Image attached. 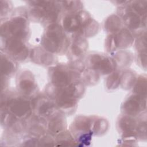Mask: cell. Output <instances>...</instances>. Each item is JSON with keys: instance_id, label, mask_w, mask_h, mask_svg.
I'll use <instances>...</instances> for the list:
<instances>
[{"instance_id": "cell-1", "label": "cell", "mask_w": 147, "mask_h": 147, "mask_svg": "<svg viewBox=\"0 0 147 147\" xmlns=\"http://www.w3.org/2000/svg\"><path fill=\"white\" fill-rule=\"evenodd\" d=\"M48 83L62 89L79 100L86 91V86L80 79L79 73L68 62L57 63L48 68Z\"/></svg>"}, {"instance_id": "cell-2", "label": "cell", "mask_w": 147, "mask_h": 147, "mask_svg": "<svg viewBox=\"0 0 147 147\" xmlns=\"http://www.w3.org/2000/svg\"><path fill=\"white\" fill-rule=\"evenodd\" d=\"M117 6V14L121 18L124 26L134 36L146 30L147 1H113Z\"/></svg>"}, {"instance_id": "cell-3", "label": "cell", "mask_w": 147, "mask_h": 147, "mask_svg": "<svg viewBox=\"0 0 147 147\" xmlns=\"http://www.w3.org/2000/svg\"><path fill=\"white\" fill-rule=\"evenodd\" d=\"M30 21L26 6L15 8L7 18L1 21V39H15L28 42L31 35Z\"/></svg>"}, {"instance_id": "cell-4", "label": "cell", "mask_w": 147, "mask_h": 147, "mask_svg": "<svg viewBox=\"0 0 147 147\" xmlns=\"http://www.w3.org/2000/svg\"><path fill=\"white\" fill-rule=\"evenodd\" d=\"M60 24L69 34H77L86 38L94 37L99 32L100 25L84 9L63 14Z\"/></svg>"}, {"instance_id": "cell-5", "label": "cell", "mask_w": 147, "mask_h": 147, "mask_svg": "<svg viewBox=\"0 0 147 147\" xmlns=\"http://www.w3.org/2000/svg\"><path fill=\"white\" fill-rule=\"evenodd\" d=\"M116 128L124 145H135L138 141L146 140V112L138 117L121 114L117 118Z\"/></svg>"}, {"instance_id": "cell-6", "label": "cell", "mask_w": 147, "mask_h": 147, "mask_svg": "<svg viewBox=\"0 0 147 147\" xmlns=\"http://www.w3.org/2000/svg\"><path fill=\"white\" fill-rule=\"evenodd\" d=\"M30 20L41 24L44 28L55 23H60L63 12L60 1H26Z\"/></svg>"}, {"instance_id": "cell-7", "label": "cell", "mask_w": 147, "mask_h": 147, "mask_svg": "<svg viewBox=\"0 0 147 147\" xmlns=\"http://www.w3.org/2000/svg\"><path fill=\"white\" fill-rule=\"evenodd\" d=\"M0 106V111L21 120H27L33 114L30 99L20 94L16 88H9L1 92Z\"/></svg>"}, {"instance_id": "cell-8", "label": "cell", "mask_w": 147, "mask_h": 147, "mask_svg": "<svg viewBox=\"0 0 147 147\" xmlns=\"http://www.w3.org/2000/svg\"><path fill=\"white\" fill-rule=\"evenodd\" d=\"M70 44V35L63 29L60 23L51 24L44 28L40 44L44 49L56 55L66 54Z\"/></svg>"}, {"instance_id": "cell-9", "label": "cell", "mask_w": 147, "mask_h": 147, "mask_svg": "<svg viewBox=\"0 0 147 147\" xmlns=\"http://www.w3.org/2000/svg\"><path fill=\"white\" fill-rule=\"evenodd\" d=\"M43 92L54 102L57 110L66 116H70L76 111L79 100L64 90L48 83Z\"/></svg>"}, {"instance_id": "cell-10", "label": "cell", "mask_w": 147, "mask_h": 147, "mask_svg": "<svg viewBox=\"0 0 147 147\" xmlns=\"http://www.w3.org/2000/svg\"><path fill=\"white\" fill-rule=\"evenodd\" d=\"M84 60L86 66L95 71L100 76L108 75L117 69L114 60L107 53L88 52Z\"/></svg>"}, {"instance_id": "cell-11", "label": "cell", "mask_w": 147, "mask_h": 147, "mask_svg": "<svg viewBox=\"0 0 147 147\" xmlns=\"http://www.w3.org/2000/svg\"><path fill=\"white\" fill-rule=\"evenodd\" d=\"M68 130L75 138L77 146L90 145L93 137L91 115H77L71 122Z\"/></svg>"}, {"instance_id": "cell-12", "label": "cell", "mask_w": 147, "mask_h": 147, "mask_svg": "<svg viewBox=\"0 0 147 147\" xmlns=\"http://www.w3.org/2000/svg\"><path fill=\"white\" fill-rule=\"evenodd\" d=\"M134 39L133 33L124 26L118 31L107 35L105 41V51L111 55L119 50L127 49L133 45Z\"/></svg>"}, {"instance_id": "cell-13", "label": "cell", "mask_w": 147, "mask_h": 147, "mask_svg": "<svg viewBox=\"0 0 147 147\" xmlns=\"http://www.w3.org/2000/svg\"><path fill=\"white\" fill-rule=\"evenodd\" d=\"M1 51L6 53L18 63L29 60L31 45L28 42L15 39L1 40Z\"/></svg>"}, {"instance_id": "cell-14", "label": "cell", "mask_w": 147, "mask_h": 147, "mask_svg": "<svg viewBox=\"0 0 147 147\" xmlns=\"http://www.w3.org/2000/svg\"><path fill=\"white\" fill-rule=\"evenodd\" d=\"M16 88L20 94L30 99L40 92L34 75L26 69L18 70L16 74Z\"/></svg>"}, {"instance_id": "cell-15", "label": "cell", "mask_w": 147, "mask_h": 147, "mask_svg": "<svg viewBox=\"0 0 147 147\" xmlns=\"http://www.w3.org/2000/svg\"><path fill=\"white\" fill-rule=\"evenodd\" d=\"M30 102L32 113L46 120L58 110L54 102L43 91L33 96Z\"/></svg>"}, {"instance_id": "cell-16", "label": "cell", "mask_w": 147, "mask_h": 147, "mask_svg": "<svg viewBox=\"0 0 147 147\" xmlns=\"http://www.w3.org/2000/svg\"><path fill=\"white\" fill-rule=\"evenodd\" d=\"M122 114L138 117L146 112V97L131 92L121 105Z\"/></svg>"}, {"instance_id": "cell-17", "label": "cell", "mask_w": 147, "mask_h": 147, "mask_svg": "<svg viewBox=\"0 0 147 147\" xmlns=\"http://www.w3.org/2000/svg\"><path fill=\"white\" fill-rule=\"evenodd\" d=\"M88 42L87 38L77 34L70 35V44L65 54L68 61L82 59L88 52Z\"/></svg>"}, {"instance_id": "cell-18", "label": "cell", "mask_w": 147, "mask_h": 147, "mask_svg": "<svg viewBox=\"0 0 147 147\" xmlns=\"http://www.w3.org/2000/svg\"><path fill=\"white\" fill-rule=\"evenodd\" d=\"M29 60L37 65L48 68L59 63L57 56L47 51L41 45L31 47Z\"/></svg>"}, {"instance_id": "cell-19", "label": "cell", "mask_w": 147, "mask_h": 147, "mask_svg": "<svg viewBox=\"0 0 147 147\" xmlns=\"http://www.w3.org/2000/svg\"><path fill=\"white\" fill-rule=\"evenodd\" d=\"M146 30L135 36L134 59L137 65L146 71Z\"/></svg>"}, {"instance_id": "cell-20", "label": "cell", "mask_w": 147, "mask_h": 147, "mask_svg": "<svg viewBox=\"0 0 147 147\" xmlns=\"http://www.w3.org/2000/svg\"><path fill=\"white\" fill-rule=\"evenodd\" d=\"M66 117L59 110L56 111L47 119V132L55 138L57 134L67 129Z\"/></svg>"}, {"instance_id": "cell-21", "label": "cell", "mask_w": 147, "mask_h": 147, "mask_svg": "<svg viewBox=\"0 0 147 147\" xmlns=\"http://www.w3.org/2000/svg\"><path fill=\"white\" fill-rule=\"evenodd\" d=\"M47 133V120L32 114L26 120V134L39 139Z\"/></svg>"}, {"instance_id": "cell-22", "label": "cell", "mask_w": 147, "mask_h": 147, "mask_svg": "<svg viewBox=\"0 0 147 147\" xmlns=\"http://www.w3.org/2000/svg\"><path fill=\"white\" fill-rule=\"evenodd\" d=\"M1 79H10L18 71L19 63L1 51Z\"/></svg>"}, {"instance_id": "cell-23", "label": "cell", "mask_w": 147, "mask_h": 147, "mask_svg": "<svg viewBox=\"0 0 147 147\" xmlns=\"http://www.w3.org/2000/svg\"><path fill=\"white\" fill-rule=\"evenodd\" d=\"M110 55L116 63L117 69L128 68L134 60L133 53L128 49L119 50Z\"/></svg>"}, {"instance_id": "cell-24", "label": "cell", "mask_w": 147, "mask_h": 147, "mask_svg": "<svg viewBox=\"0 0 147 147\" xmlns=\"http://www.w3.org/2000/svg\"><path fill=\"white\" fill-rule=\"evenodd\" d=\"M119 70V87L124 90H131L136 83L138 74L135 71L129 68Z\"/></svg>"}, {"instance_id": "cell-25", "label": "cell", "mask_w": 147, "mask_h": 147, "mask_svg": "<svg viewBox=\"0 0 147 147\" xmlns=\"http://www.w3.org/2000/svg\"><path fill=\"white\" fill-rule=\"evenodd\" d=\"M91 125L93 136H102L109 128V122L106 118L95 115H91Z\"/></svg>"}, {"instance_id": "cell-26", "label": "cell", "mask_w": 147, "mask_h": 147, "mask_svg": "<svg viewBox=\"0 0 147 147\" xmlns=\"http://www.w3.org/2000/svg\"><path fill=\"white\" fill-rule=\"evenodd\" d=\"M124 27L121 18L117 14L108 16L103 22V29L108 34L115 33Z\"/></svg>"}, {"instance_id": "cell-27", "label": "cell", "mask_w": 147, "mask_h": 147, "mask_svg": "<svg viewBox=\"0 0 147 147\" xmlns=\"http://www.w3.org/2000/svg\"><path fill=\"white\" fill-rule=\"evenodd\" d=\"M80 79L86 86H93L98 84L100 76L86 65L79 73Z\"/></svg>"}, {"instance_id": "cell-28", "label": "cell", "mask_w": 147, "mask_h": 147, "mask_svg": "<svg viewBox=\"0 0 147 147\" xmlns=\"http://www.w3.org/2000/svg\"><path fill=\"white\" fill-rule=\"evenodd\" d=\"M55 146H77V143L68 129L59 133L55 137Z\"/></svg>"}, {"instance_id": "cell-29", "label": "cell", "mask_w": 147, "mask_h": 147, "mask_svg": "<svg viewBox=\"0 0 147 147\" xmlns=\"http://www.w3.org/2000/svg\"><path fill=\"white\" fill-rule=\"evenodd\" d=\"M120 70L116 69L107 75L105 80V87L108 91H114L119 88Z\"/></svg>"}, {"instance_id": "cell-30", "label": "cell", "mask_w": 147, "mask_h": 147, "mask_svg": "<svg viewBox=\"0 0 147 147\" xmlns=\"http://www.w3.org/2000/svg\"><path fill=\"white\" fill-rule=\"evenodd\" d=\"M63 14L84 9L83 3L80 1H60Z\"/></svg>"}, {"instance_id": "cell-31", "label": "cell", "mask_w": 147, "mask_h": 147, "mask_svg": "<svg viewBox=\"0 0 147 147\" xmlns=\"http://www.w3.org/2000/svg\"><path fill=\"white\" fill-rule=\"evenodd\" d=\"M146 74L138 75L136 83L131 89V92L146 97Z\"/></svg>"}, {"instance_id": "cell-32", "label": "cell", "mask_w": 147, "mask_h": 147, "mask_svg": "<svg viewBox=\"0 0 147 147\" xmlns=\"http://www.w3.org/2000/svg\"><path fill=\"white\" fill-rule=\"evenodd\" d=\"M1 21H3L7 18L14 9L13 7V3L10 1L1 0Z\"/></svg>"}]
</instances>
